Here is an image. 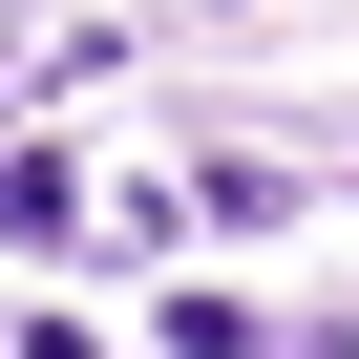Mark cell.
I'll return each instance as SVG.
<instances>
[{"mask_svg":"<svg viewBox=\"0 0 359 359\" xmlns=\"http://www.w3.org/2000/svg\"><path fill=\"white\" fill-rule=\"evenodd\" d=\"M0 233H22V254H64V233H85V191H64V148H0Z\"/></svg>","mask_w":359,"mask_h":359,"instance_id":"cell-1","label":"cell"}]
</instances>
